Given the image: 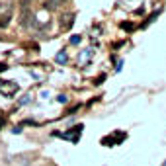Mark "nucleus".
<instances>
[{"label":"nucleus","mask_w":166,"mask_h":166,"mask_svg":"<svg viewBox=\"0 0 166 166\" xmlns=\"http://www.w3.org/2000/svg\"><path fill=\"white\" fill-rule=\"evenodd\" d=\"M121 28H123V29H133L135 25H133V24H129V22H123V24H121Z\"/></svg>","instance_id":"nucleus-8"},{"label":"nucleus","mask_w":166,"mask_h":166,"mask_svg":"<svg viewBox=\"0 0 166 166\" xmlns=\"http://www.w3.org/2000/svg\"><path fill=\"white\" fill-rule=\"evenodd\" d=\"M2 123H4V119H2V117H0V127H2Z\"/></svg>","instance_id":"nucleus-13"},{"label":"nucleus","mask_w":166,"mask_h":166,"mask_svg":"<svg viewBox=\"0 0 166 166\" xmlns=\"http://www.w3.org/2000/svg\"><path fill=\"white\" fill-rule=\"evenodd\" d=\"M162 166H166V162H164V164H162Z\"/></svg>","instance_id":"nucleus-14"},{"label":"nucleus","mask_w":166,"mask_h":166,"mask_svg":"<svg viewBox=\"0 0 166 166\" xmlns=\"http://www.w3.org/2000/svg\"><path fill=\"white\" fill-rule=\"evenodd\" d=\"M28 102H29V96H24V98H22V100H20V106H24V104H28Z\"/></svg>","instance_id":"nucleus-11"},{"label":"nucleus","mask_w":166,"mask_h":166,"mask_svg":"<svg viewBox=\"0 0 166 166\" xmlns=\"http://www.w3.org/2000/svg\"><path fill=\"white\" fill-rule=\"evenodd\" d=\"M57 63H59V65H65V63H67V53H65V49L59 51V55H57Z\"/></svg>","instance_id":"nucleus-5"},{"label":"nucleus","mask_w":166,"mask_h":166,"mask_svg":"<svg viewBox=\"0 0 166 166\" xmlns=\"http://www.w3.org/2000/svg\"><path fill=\"white\" fill-rule=\"evenodd\" d=\"M16 90H18V84H16V82H0V92H2V94L12 96Z\"/></svg>","instance_id":"nucleus-2"},{"label":"nucleus","mask_w":166,"mask_h":166,"mask_svg":"<svg viewBox=\"0 0 166 166\" xmlns=\"http://www.w3.org/2000/svg\"><path fill=\"white\" fill-rule=\"evenodd\" d=\"M6 68H8V65H0V72H4Z\"/></svg>","instance_id":"nucleus-12"},{"label":"nucleus","mask_w":166,"mask_h":166,"mask_svg":"<svg viewBox=\"0 0 166 166\" xmlns=\"http://www.w3.org/2000/svg\"><path fill=\"white\" fill-rule=\"evenodd\" d=\"M71 43H72V45L80 43V37H78V35H72V37H71Z\"/></svg>","instance_id":"nucleus-9"},{"label":"nucleus","mask_w":166,"mask_h":166,"mask_svg":"<svg viewBox=\"0 0 166 166\" xmlns=\"http://www.w3.org/2000/svg\"><path fill=\"white\" fill-rule=\"evenodd\" d=\"M72 22H74V16H72V14H71V16H63V20H61V25H63L65 29H68V28L72 25Z\"/></svg>","instance_id":"nucleus-4"},{"label":"nucleus","mask_w":166,"mask_h":166,"mask_svg":"<svg viewBox=\"0 0 166 166\" xmlns=\"http://www.w3.org/2000/svg\"><path fill=\"white\" fill-rule=\"evenodd\" d=\"M10 18H12V16H10V14H6V16H4V18L0 20V28H6V25L10 24Z\"/></svg>","instance_id":"nucleus-7"},{"label":"nucleus","mask_w":166,"mask_h":166,"mask_svg":"<svg viewBox=\"0 0 166 166\" xmlns=\"http://www.w3.org/2000/svg\"><path fill=\"white\" fill-rule=\"evenodd\" d=\"M90 55H92V49H86V51L82 53V55H78V61H80V63H84L86 59H90Z\"/></svg>","instance_id":"nucleus-6"},{"label":"nucleus","mask_w":166,"mask_h":166,"mask_svg":"<svg viewBox=\"0 0 166 166\" xmlns=\"http://www.w3.org/2000/svg\"><path fill=\"white\" fill-rule=\"evenodd\" d=\"M61 2L63 0H47V2L43 4V8L45 10H57L59 6H61Z\"/></svg>","instance_id":"nucleus-3"},{"label":"nucleus","mask_w":166,"mask_h":166,"mask_svg":"<svg viewBox=\"0 0 166 166\" xmlns=\"http://www.w3.org/2000/svg\"><path fill=\"white\" fill-rule=\"evenodd\" d=\"M57 102H59V104H65V102H67V96H65V94H61V96L57 98Z\"/></svg>","instance_id":"nucleus-10"},{"label":"nucleus","mask_w":166,"mask_h":166,"mask_svg":"<svg viewBox=\"0 0 166 166\" xmlns=\"http://www.w3.org/2000/svg\"><path fill=\"white\" fill-rule=\"evenodd\" d=\"M82 127H84L82 123H80V125H74L72 129L61 133V137H63V139H68V141H72V143H76V141H78V135L82 133Z\"/></svg>","instance_id":"nucleus-1"}]
</instances>
